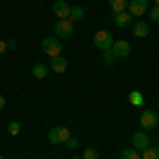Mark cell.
I'll return each mask as SVG.
<instances>
[{"label":"cell","mask_w":159,"mask_h":159,"mask_svg":"<svg viewBox=\"0 0 159 159\" xmlns=\"http://www.w3.org/2000/svg\"><path fill=\"white\" fill-rule=\"evenodd\" d=\"M61 43H60V38H55V36H47V38H43V51L49 55V57H57V55H61Z\"/></svg>","instance_id":"1"},{"label":"cell","mask_w":159,"mask_h":159,"mask_svg":"<svg viewBox=\"0 0 159 159\" xmlns=\"http://www.w3.org/2000/svg\"><path fill=\"white\" fill-rule=\"evenodd\" d=\"M112 34L110 32H106V30H100V32H96V36H93V47L100 51H108L110 47H112Z\"/></svg>","instance_id":"2"},{"label":"cell","mask_w":159,"mask_h":159,"mask_svg":"<svg viewBox=\"0 0 159 159\" xmlns=\"http://www.w3.org/2000/svg\"><path fill=\"white\" fill-rule=\"evenodd\" d=\"M53 30H55V36L57 38H70L74 34V25L70 19H57L55 25H53Z\"/></svg>","instance_id":"3"},{"label":"cell","mask_w":159,"mask_h":159,"mask_svg":"<svg viewBox=\"0 0 159 159\" xmlns=\"http://www.w3.org/2000/svg\"><path fill=\"white\" fill-rule=\"evenodd\" d=\"M159 123V117L155 110H142L140 112V125L144 127V129H155Z\"/></svg>","instance_id":"4"},{"label":"cell","mask_w":159,"mask_h":159,"mask_svg":"<svg viewBox=\"0 0 159 159\" xmlns=\"http://www.w3.org/2000/svg\"><path fill=\"white\" fill-rule=\"evenodd\" d=\"M148 11V0H129L127 2V13L132 17H140Z\"/></svg>","instance_id":"5"},{"label":"cell","mask_w":159,"mask_h":159,"mask_svg":"<svg viewBox=\"0 0 159 159\" xmlns=\"http://www.w3.org/2000/svg\"><path fill=\"white\" fill-rule=\"evenodd\" d=\"M70 138V132L66 127H51L49 132V142L51 144H66V140Z\"/></svg>","instance_id":"6"},{"label":"cell","mask_w":159,"mask_h":159,"mask_svg":"<svg viewBox=\"0 0 159 159\" xmlns=\"http://www.w3.org/2000/svg\"><path fill=\"white\" fill-rule=\"evenodd\" d=\"M70 4L66 0H55L53 2V13L57 15V19H70Z\"/></svg>","instance_id":"7"},{"label":"cell","mask_w":159,"mask_h":159,"mask_svg":"<svg viewBox=\"0 0 159 159\" xmlns=\"http://www.w3.org/2000/svg\"><path fill=\"white\" fill-rule=\"evenodd\" d=\"M110 51H112L117 57H127V55L132 53L127 40H115V43H112V47H110Z\"/></svg>","instance_id":"8"},{"label":"cell","mask_w":159,"mask_h":159,"mask_svg":"<svg viewBox=\"0 0 159 159\" xmlns=\"http://www.w3.org/2000/svg\"><path fill=\"white\" fill-rule=\"evenodd\" d=\"M132 142H134L136 151H144V148L151 147V138H148L144 132H136V134L132 136Z\"/></svg>","instance_id":"9"},{"label":"cell","mask_w":159,"mask_h":159,"mask_svg":"<svg viewBox=\"0 0 159 159\" xmlns=\"http://www.w3.org/2000/svg\"><path fill=\"white\" fill-rule=\"evenodd\" d=\"M112 21L119 25V28H129L132 25V15L129 13H112Z\"/></svg>","instance_id":"10"},{"label":"cell","mask_w":159,"mask_h":159,"mask_svg":"<svg viewBox=\"0 0 159 159\" xmlns=\"http://www.w3.org/2000/svg\"><path fill=\"white\" fill-rule=\"evenodd\" d=\"M66 68H68V60L66 57H61V55H57V57H51V70L53 72H66Z\"/></svg>","instance_id":"11"},{"label":"cell","mask_w":159,"mask_h":159,"mask_svg":"<svg viewBox=\"0 0 159 159\" xmlns=\"http://www.w3.org/2000/svg\"><path fill=\"white\" fill-rule=\"evenodd\" d=\"M132 32H134V36H138V38H144V36H148V24L147 21H136V24H132Z\"/></svg>","instance_id":"12"},{"label":"cell","mask_w":159,"mask_h":159,"mask_svg":"<svg viewBox=\"0 0 159 159\" xmlns=\"http://www.w3.org/2000/svg\"><path fill=\"white\" fill-rule=\"evenodd\" d=\"M32 74H34L36 79H45V76L49 74V66H47V64H34Z\"/></svg>","instance_id":"13"},{"label":"cell","mask_w":159,"mask_h":159,"mask_svg":"<svg viewBox=\"0 0 159 159\" xmlns=\"http://www.w3.org/2000/svg\"><path fill=\"white\" fill-rule=\"evenodd\" d=\"M127 2H129V0H108L112 13H123L125 9H127Z\"/></svg>","instance_id":"14"},{"label":"cell","mask_w":159,"mask_h":159,"mask_svg":"<svg viewBox=\"0 0 159 159\" xmlns=\"http://www.w3.org/2000/svg\"><path fill=\"white\" fill-rule=\"evenodd\" d=\"M83 17H85V9H83V7H72V9H70V21H81V19H83Z\"/></svg>","instance_id":"15"},{"label":"cell","mask_w":159,"mask_h":159,"mask_svg":"<svg viewBox=\"0 0 159 159\" xmlns=\"http://www.w3.org/2000/svg\"><path fill=\"white\" fill-rule=\"evenodd\" d=\"M142 159H159V148H144L142 151V155H140Z\"/></svg>","instance_id":"16"},{"label":"cell","mask_w":159,"mask_h":159,"mask_svg":"<svg viewBox=\"0 0 159 159\" xmlns=\"http://www.w3.org/2000/svg\"><path fill=\"white\" fill-rule=\"evenodd\" d=\"M121 159H142V157L138 155L136 148H123L121 151Z\"/></svg>","instance_id":"17"},{"label":"cell","mask_w":159,"mask_h":159,"mask_svg":"<svg viewBox=\"0 0 159 159\" xmlns=\"http://www.w3.org/2000/svg\"><path fill=\"white\" fill-rule=\"evenodd\" d=\"M129 102H132L134 106H142L144 98H142V93H140V91H132V93H129Z\"/></svg>","instance_id":"18"},{"label":"cell","mask_w":159,"mask_h":159,"mask_svg":"<svg viewBox=\"0 0 159 159\" xmlns=\"http://www.w3.org/2000/svg\"><path fill=\"white\" fill-rule=\"evenodd\" d=\"M98 157H100V153H98V148H93V147L85 148V153H83V159H98Z\"/></svg>","instance_id":"19"},{"label":"cell","mask_w":159,"mask_h":159,"mask_svg":"<svg viewBox=\"0 0 159 159\" xmlns=\"http://www.w3.org/2000/svg\"><path fill=\"white\" fill-rule=\"evenodd\" d=\"M102 53H104V61H106L108 66H112V64H115V60H117V55H115L110 49L108 51H102Z\"/></svg>","instance_id":"20"},{"label":"cell","mask_w":159,"mask_h":159,"mask_svg":"<svg viewBox=\"0 0 159 159\" xmlns=\"http://www.w3.org/2000/svg\"><path fill=\"white\" fill-rule=\"evenodd\" d=\"M148 13V19L151 21H159V7H153L151 11H147Z\"/></svg>","instance_id":"21"},{"label":"cell","mask_w":159,"mask_h":159,"mask_svg":"<svg viewBox=\"0 0 159 159\" xmlns=\"http://www.w3.org/2000/svg\"><path fill=\"white\" fill-rule=\"evenodd\" d=\"M19 129H21L19 123H15V121L9 123V134H11V136H17V134H19Z\"/></svg>","instance_id":"22"},{"label":"cell","mask_w":159,"mask_h":159,"mask_svg":"<svg viewBox=\"0 0 159 159\" xmlns=\"http://www.w3.org/2000/svg\"><path fill=\"white\" fill-rule=\"evenodd\" d=\"M66 144H68V148H76V147H79V140H76L74 136H70V138L66 140Z\"/></svg>","instance_id":"23"},{"label":"cell","mask_w":159,"mask_h":159,"mask_svg":"<svg viewBox=\"0 0 159 159\" xmlns=\"http://www.w3.org/2000/svg\"><path fill=\"white\" fill-rule=\"evenodd\" d=\"M9 49H17V43H15V40H9V43H7V51H9Z\"/></svg>","instance_id":"24"},{"label":"cell","mask_w":159,"mask_h":159,"mask_svg":"<svg viewBox=\"0 0 159 159\" xmlns=\"http://www.w3.org/2000/svg\"><path fill=\"white\" fill-rule=\"evenodd\" d=\"M4 51H7V43H4V40H0V55H2Z\"/></svg>","instance_id":"25"},{"label":"cell","mask_w":159,"mask_h":159,"mask_svg":"<svg viewBox=\"0 0 159 159\" xmlns=\"http://www.w3.org/2000/svg\"><path fill=\"white\" fill-rule=\"evenodd\" d=\"M4 104H7V100H4V96H0V110L4 108Z\"/></svg>","instance_id":"26"},{"label":"cell","mask_w":159,"mask_h":159,"mask_svg":"<svg viewBox=\"0 0 159 159\" xmlns=\"http://www.w3.org/2000/svg\"><path fill=\"white\" fill-rule=\"evenodd\" d=\"M155 7H159V0H155Z\"/></svg>","instance_id":"27"},{"label":"cell","mask_w":159,"mask_h":159,"mask_svg":"<svg viewBox=\"0 0 159 159\" xmlns=\"http://www.w3.org/2000/svg\"><path fill=\"white\" fill-rule=\"evenodd\" d=\"M72 159H83V157H72Z\"/></svg>","instance_id":"28"},{"label":"cell","mask_w":159,"mask_h":159,"mask_svg":"<svg viewBox=\"0 0 159 159\" xmlns=\"http://www.w3.org/2000/svg\"><path fill=\"white\" fill-rule=\"evenodd\" d=\"M0 159H4V157H2V155H0Z\"/></svg>","instance_id":"29"}]
</instances>
